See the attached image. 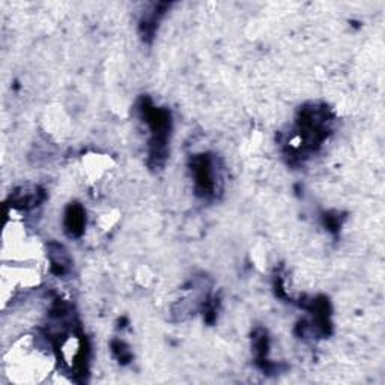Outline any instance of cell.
<instances>
[{"label": "cell", "instance_id": "6da1fadb", "mask_svg": "<svg viewBox=\"0 0 385 385\" xmlns=\"http://www.w3.org/2000/svg\"><path fill=\"white\" fill-rule=\"evenodd\" d=\"M192 174H195L196 188L199 191V195L202 196L214 195L216 176H214V170H212V161L208 157L202 155L192 160Z\"/></svg>", "mask_w": 385, "mask_h": 385}, {"label": "cell", "instance_id": "7a4b0ae2", "mask_svg": "<svg viewBox=\"0 0 385 385\" xmlns=\"http://www.w3.org/2000/svg\"><path fill=\"white\" fill-rule=\"evenodd\" d=\"M85 223H86V218H85L83 208L80 205H71L65 216V227L68 230V234L73 237L82 235Z\"/></svg>", "mask_w": 385, "mask_h": 385}]
</instances>
